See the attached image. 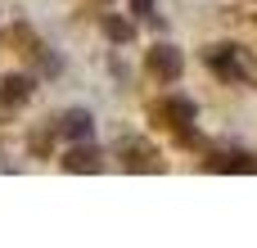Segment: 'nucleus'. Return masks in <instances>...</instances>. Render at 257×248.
<instances>
[{"label": "nucleus", "mask_w": 257, "mask_h": 248, "mask_svg": "<svg viewBox=\"0 0 257 248\" xmlns=\"http://www.w3.org/2000/svg\"><path fill=\"white\" fill-rule=\"evenodd\" d=\"M126 154H131V158H126V167H136V172L154 167V158H149V149H145V145H126Z\"/></svg>", "instance_id": "obj_8"}, {"label": "nucleus", "mask_w": 257, "mask_h": 248, "mask_svg": "<svg viewBox=\"0 0 257 248\" xmlns=\"http://www.w3.org/2000/svg\"><path fill=\"white\" fill-rule=\"evenodd\" d=\"M163 113H167L176 127H190V122H194V99H181V95H172V99L163 104Z\"/></svg>", "instance_id": "obj_7"}, {"label": "nucleus", "mask_w": 257, "mask_h": 248, "mask_svg": "<svg viewBox=\"0 0 257 248\" xmlns=\"http://www.w3.org/2000/svg\"><path fill=\"white\" fill-rule=\"evenodd\" d=\"M27 95H32V81L27 77H5L0 81V99L5 104H27Z\"/></svg>", "instance_id": "obj_6"}, {"label": "nucleus", "mask_w": 257, "mask_h": 248, "mask_svg": "<svg viewBox=\"0 0 257 248\" xmlns=\"http://www.w3.org/2000/svg\"><path fill=\"white\" fill-rule=\"evenodd\" d=\"M181 68H185V59H181V50H176V45H154V50H149V72H154V77L176 81V77H181Z\"/></svg>", "instance_id": "obj_2"}, {"label": "nucleus", "mask_w": 257, "mask_h": 248, "mask_svg": "<svg viewBox=\"0 0 257 248\" xmlns=\"http://www.w3.org/2000/svg\"><path fill=\"white\" fill-rule=\"evenodd\" d=\"M63 167H68V172H99V149H95V145H77V149L63 158Z\"/></svg>", "instance_id": "obj_5"}, {"label": "nucleus", "mask_w": 257, "mask_h": 248, "mask_svg": "<svg viewBox=\"0 0 257 248\" xmlns=\"http://www.w3.org/2000/svg\"><path fill=\"white\" fill-rule=\"evenodd\" d=\"M63 136H72V140H90V136H95V117H90L86 108L63 113Z\"/></svg>", "instance_id": "obj_4"}, {"label": "nucleus", "mask_w": 257, "mask_h": 248, "mask_svg": "<svg viewBox=\"0 0 257 248\" xmlns=\"http://www.w3.org/2000/svg\"><path fill=\"white\" fill-rule=\"evenodd\" d=\"M208 68H212L221 81H244V77H248V63H244L239 45H212V50H208Z\"/></svg>", "instance_id": "obj_1"}, {"label": "nucleus", "mask_w": 257, "mask_h": 248, "mask_svg": "<svg viewBox=\"0 0 257 248\" xmlns=\"http://www.w3.org/2000/svg\"><path fill=\"white\" fill-rule=\"evenodd\" d=\"M149 9H154V0H136V14L140 18H149Z\"/></svg>", "instance_id": "obj_10"}, {"label": "nucleus", "mask_w": 257, "mask_h": 248, "mask_svg": "<svg viewBox=\"0 0 257 248\" xmlns=\"http://www.w3.org/2000/svg\"><path fill=\"white\" fill-rule=\"evenodd\" d=\"M104 32H108V41H131V23H122V18H104Z\"/></svg>", "instance_id": "obj_9"}, {"label": "nucleus", "mask_w": 257, "mask_h": 248, "mask_svg": "<svg viewBox=\"0 0 257 248\" xmlns=\"http://www.w3.org/2000/svg\"><path fill=\"white\" fill-rule=\"evenodd\" d=\"M208 167H212V172H257V158L244 154V149H230V154L208 158Z\"/></svg>", "instance_id": "obj_3"}]
</instances>
